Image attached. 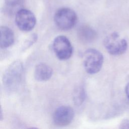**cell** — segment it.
I'll use <instances>...</instances> for the list:
<instances>
[{"instance_id":"obj_1","label":"cell","mask_w":129,"mask_h":129,"mask_svg":"<svg viewBox=\"0 0 129 129\" xmlns=\"http://www.w3.org/2000/svg\"><path fill=\"white\" fill-rule=\"evenodd\" d=\"M24 74V67L21 61L15 60L5 71L3 83L5 88L9 91L17 90L22 83Z\"/></svg>"},{"instance_id":"obj_2","label":"cell","mask_w":129,"mask_h":129,"mask_svg":"<svg viewBox=\"0 0 129 129\" xmlns=\"http://www.w3.org/2000/svg\"><path fill=\"white\" fill-rule=\"evenodd\" d=\"M76 12L69 8L58 9L54 15V21L56 26L60 30L67 31L72 29L77 22Z\"/></svg>"},{"instance_id":"obj_3","label":"cell","mask_w":129,"mask_h":129,"mask_svg":"<svg viewBox=\"0 0 129 129\" xmlns=\"http://www.w3.org/2000/svg\"><path fill=\"white\" fill-rule=\"evenodd\" d=\"M104 61L103 55L95 48L86 50L83 55V65L87 73L93 75L98 73L102 68Z\"/></svg>"},{"instance_id":"obj_4","label":"cell","mask_w":129,"mask_h":129,"mask_svg":"<svg viewBox=\"0 0 129 129\" xmlns=\"http://www.w3.org/2000/svg\"><path fill=\"white\" fill-rule=\"evenodd\" d=\"M103 44L108 52L113 55H121L127 48L126 40L121 38L117 32H112L106 36L103 41Z\"/></svg>"},{"instance_id":"obj_5","label":"cell","mask_w":129,"mask_h":129,"mask_svg":"<svg viewBox=\"0 0 129 129\" xmlns=\"http://www.w3.org/2000/svg\"><path fill=\"white\" fill-rule=\"evenodd\" d=\"M52 48L57 57L60 60L70 58L73 52V48L69 39L64 35L56 37L52 43Z\"/></svg>"},{"instance_id":"obj_6","label":"cell","mask_w":129,"mask_h":129,"mask_svg":"<svg viewBox=\"0 0 129 129\" xmlns=\"http://www.w3.org/2000/svg\"><path fill=\"white\" fill-rule=\"evenodd\" d=\"M15 23L21 31L28 32L32 30L36 23L34 14L29 10L21 8L15 14Z\"/></svg>"},{"instance_id":"obj_7","label":"cell","mask_w":129,"mask_h":129,"mask_svg":"<svg viewBox=\"0 0 129 129\" xmlns=\"http://www.w3.org/2000/svg\"><path fill=\"white\" fill-rule=\"evenodd\" d=\"M74 115V110L71 107L63 105L55 109L53 115V120L56 125L65 126L71 123Z\"/></svg>"},{"instance_id":"obj_8","label":"cell","mask_w":129,"mask_h":129,"mask_svg":"<svg viewBox=\"0 0 129 129\" xmlns=\"http://www.w3.org/2000/svg\"><path fill=\"white\" fill-rule=\"evenodd\" d=\"M52 68L44 62L37 64L34 70V78L36 80L39 82H44L49 80L52 75Z\"/></svg>"},{"instance_id":"obj_9","label":"cell","mask_w":129,"mask_h":129,"mask_svg":"<svg viewBox=\"0 0 129 129\" xmlns=\"http://www.w3.org/2000/svg\"><path fill=\"white\" fill-rule=\"evenodd\" d=\"M0 45L2 48H6L11 46L14 42L15 37L13 31L9 27L2 26L0 28Z\"/></svg>"},{"instance_id":"obj_10","label":"cell","mask_w":129,"mask_h":129,"mask_svg":"<svg viewBox=\"0 0 129 129\" xmlns=\"http://www.w3.org/2000/svg\"><path fill=\"white\" fill-rule=\"evenodd\" d=\"M78 35L81 41L84 43H90L96 39L97 33L90 26L82 25L78 29Z\"/></svg>"},{"instance_id":"obj_11","label":"cell","mask_w":129,"mask_h":129,"mask_svg":"<svg viewBox=\"0 0 129 129\" xmlns=\"http://www.w3.org/2000/svg\"><path fill=\"white\" fill-rule=\"evenodd\" d=\"M24 2V0H5V10L6 12L9 14H15L17 10L20 9V7L22 6Z\"/></svg>"},{"instance_id":"obj_12","label":"cell","mask_w":129,"mask_h":129,"mask_svg":"<svg viewBox=\"0 0 129 129\" xmlns=\"http://www.w3.org/2000/svg\"><path fill=\"white\" fill-rule=\"evenodd\" d=\"M86 97V92L85 88L82 86H79L75 89L73 93V101L77 106L81 105Z\"/></svg>"},{"instance_id":"obj_13","label":"cell","mask_w":129,"mask_h":129,"mask_svg":"<svg viewBox=\"0 0 129 129\" xmlns=\"http://www.w3.org/2000/svg\"><path fill=\"white\" fill-rule=\"evenodd\" d=\"M37 36L36 34H33L30 36V37L28 38V40H26L25 42L24 46L23 49L29 48L32 44H33L35 41L37 40Z\"/></svg>"},{"instance_id":"obj_14","label":"cell","mask_w":129,"mask_h":129,"mask_svg":"<svg viewBox=\"0 0 129 129\" xmlns=\"http://www.w3.org/2000/svg\"><path fill=\"white\" fill-rule=\"evenodd\" d=\"M119 128L129 129V119H124L122 120L119 125Z\"/></svg>"},{"instance_id":"obj_15","label":"cell","mask_w":129,"mask_h":129,"mask_svg":"<svg viewBox=\"0 0 129 129\" xmlns=\"http://www.w3.org/2000/svg\"><path fill=\"white\" fill-rule=\"evenodd\" d=\"M125 91L126 95L128 99L129 100V82L127 84V85H126V86L125 87Z\"/></svg>"},{"instance_id":"obj_16","label":"cell","mask_w":129,"mask_h":129,"mask_svg":"<svg viewBox=\"0 0 129 129\" xmlns=\"http://www.w3.org/2000/svg\"><path fill=\"white\" fill-rule=\"evenodd\" d=\"M3 119V110L2 109H1V115H0V120L2 121Z\"/></svg>"}]
</instances>
